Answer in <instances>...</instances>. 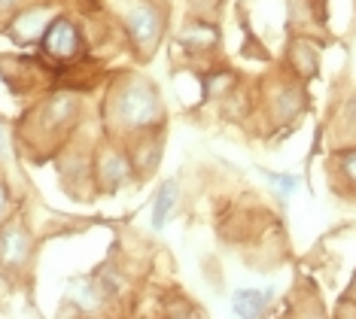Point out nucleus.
Here are the masks:
<instances>
[{"label":"nucleus","mask_w":356,"mask_h":319,"mask_svg":"<svg viewBox=\"0 0 356 319\" xmlns=\"http://www.w3.org/2000/svg\"><path fill=\"white\" fill-rule=\"evenodd\" d=\"M43 49L55 61H74L83 49V37L70 19H52L43 31Z\"/></svg>","instance_id":"f257e3e1"},{"label":"nucleus","mask_w":356,"mask_h":319,"mask_svg":"<svg viewBox=\"0 0 356 319\" xmlns=\"http://www.w3.org/2000/svg\"><path fill=\"white\" fill-rule=\"evenodd\" d=\"M119 116H122L128 125H147L159 116V104H156V95L149 92V88H128L122 95V101H119Z\"/></svg>","instance_id":"f03ea898"},{"label":"nucleus","mask_w":356,"mask_h":319,"mask_svg":"<svg viewBox=\"0 0 356 319\" xmlns=\"http://www.w3.org/2000/svg\"><path fill=\"white\" fill-rule=\"evenodd\" d=\"M31 259V234L19 222H10L0 231V265L3 268H22Z\"/></svg>","instance_id":"7ed1b4c3"},{"label":"nucleus","mask_w":356,"mask_h":319,"mask_svg":"<svg viewBox=\"0 0 356 319\" xmlns=\"http://www.w3.org/2000/svg\"><path fill=\"white\" fill-rule=\"evenodd\" d=\"M159 28H161L159 13L152 10V6H147V3H137L131 10V15H128V31H131L137 49H143V52H149V49L156 46Z\"/></svg>","instance_id":"20e7f679"},{"label":"nucleus","mask_w":356,"mask_h":319,"mask_svg":"<svg viewBox=\"0 0 356 319\" xmlns=\"http://www.w3.org/2000/svg\"><path fill=\"white\" fill-rule=\"evenodd\" d=\"M265 298H268V292L241 289L232 295V310L238 316H259V313H265Z\"/></svg>","instance_id":"39448f33"},{"label":"nucleus","mask_w":356,"mask_h":319,"mask_svg":"<svg viewBox=\"0 0 356 319\" xmlns=\"http://www.w3.org/2000/svg\"><path fill=\"white\" fill-rule=\"evenodd\" d=\"M174 204H177V183H174V179H165V183H161V189H159V195H156V207H152V228H161L168 222Z\"/></svg>","instance_id":"423d86ee"},{"label":"nucleus","mask_w":356,"mask_h":319,"mask_svg":"<svg viewBox=\"0 0 356 319\" xmlns=\"http://www.w3.org/2000/svg\"><path fill=\"white\" fill-rule=\"evenodd\" d=\"M101 179L107 183V189H116L122 179H128V165H125L122 155L107 152V158L101 161Z\"/></svg>","instance_id":"0eeeda50"},{"label":"nucleus","mask_w":356,"mask_h":319,"mask_svg":"<svg viewBox=\"0 0 356 319\" xmlns=\"http://www.w3.org/2000/svg\"><path fill=\"white\" fill-rule=\"evenodd\" d=\"M46 15L40 13V10H34V13H25V15H19V22L13 24V31L19 34L22 40H28V37H37V34H43L46 31Z\"/></svg>","instance_id":"6e6552de"},{"label":"nucleus","mask_w":356,"mask_h":319,"mask_svg":"<svg viewBox=\"0 0 356 319\" xmlns=\"http://www.w3.org/2000/svg\"><path fill=\"white\" fill-rule=\"evenodd\" d=\"M183 40L186 43H192V46H213L216 43V31L213 28H207V24H192V28H186L183 31Z\"/></svg>","instance_id":"1a4fd4ad"},{"label":"nucleus","mask_w":356,"mask_h":319,"mask_svg":"<svg viewBox=\"0 0 356 319\" xmlns=\"http://www.w3.org/2000/svg\"><path fill=\"white\" fill-rule=\"evenodd\" d=\"M265 177H268V183H271L280 195H293L296 186H298V179L289 177V174H271V170H265Z\"/></svg>","instance_id":"9d476101"},{"label":"nucleus","mask_w":356,"mask_h":319,"mask_svg":"<svg viewBox=\"0 0 356 319\" xmlns=\"http://www.w3.org/2000/svg\"><path fill=\"white\" fill-rule=\"evenodd\" d=\"M341 170H344L347 179H353L356 183V152H344L341 155Z\"/></svg>","instance_id":"9b49d317"},{"label":"nucleus","mask_w":356,"mask_h":319,"mask_svg":"<svg viewBox=\"0 0 356 319\" xmlns=\"http://www.w3.org/2000/svg\"><path fill=\"white\" fill-rule=\"evenodd\" d=\"M0 158H6V131L0 125Z\"/></svg>","instance_id":"f8f14e48"},{"label":"nucleus","mask_w":356,"mask_h":319,"mask_svg":"<svg viewBox=\"0 0 356 319\" xmlns=\"http://www.w3.org/2000/svg\"><path fill=\"white\" fill-rule=\"evenodd\" d=\"M3 207H6V189L0 186V213H3Z\"/></svg>","instance_id":"ddd939ff"},{"label":"nucleus","mask_w":356,"mask_h":319,"mask_svg":"<svg viewBox=\"0 0 356 319\" xmlns=\"http://www.w3.org/2000/svg\"><path fill=\"white\" fill-rule=\"evenodd\" d=\"M15 3V0H0V6H13Z\"/></svg>","instance_id":"4468645a"}]
</instances>
